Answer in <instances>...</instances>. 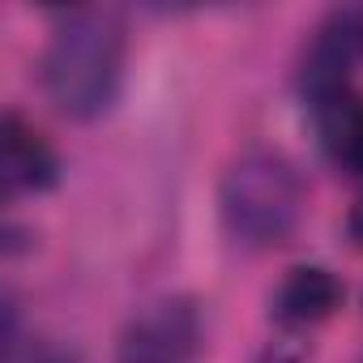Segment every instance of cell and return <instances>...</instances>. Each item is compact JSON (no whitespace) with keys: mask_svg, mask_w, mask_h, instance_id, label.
Segmentation results:
<instances>
[{"mask_svg":"<svg viewBox=\"0 0 363 363\" xmlns=\"http://www.w3.org/2000/svg\"><path fill=\"white\" fill-rule=\"evenodd\" d=\"M128 60V26L120 9L77 5L56 13L39 77L52 107L69 120H99L116 107Z\"/></svg>","mask_w":363,"mask_h":363,"instance_id":"obj_1","label":"cell"},{"mask_svg":"<svg viewBox=\"0 0 363 363\" xmlns=\"http://www.w3.org/2000/svg\"><path fill=\"white\" fill-rule=\"evenodd\" d=\"M308 206V184L291 154L274 145H252L235 154L218 184V214L235 244L278 248L295 235Z\"/></svg>","mask_w":363,"mask_h":363,"instance_id":"obj_2","label":"cell"},{"mask_svg":"<svg viewBox=\"0 0 363 363\" xmlns=\"http://www.w3.org/2000/svg\"><path fill=\"white\" fill-rule=\"evenodd\" d=\"M201 342V303L193 295H158L128 316L116 363H197Z\"/></svg>","mask_w":363,"mask_h":363,"instance_id":"obj_3","label":"cell"},{"mask_svg":"<svg viewBox=\"0 0 363 363\" xmlns=\"http://www.w3.org/2000/svg\"><path fill=\"white\" fill-rule=\"evenodd\" d=\"M56 179H60L56 145L18 111H5V120H0V193H5V201L48 193L56 189Z\"/></svg>","mask_w":363,"mask_h":363,"instance_id":"obj_4","label":"cell"},{"mask_svg":"<svg viewBox=\"0 0 363 363\" xmlns=\"http://www.w3.org/2000/svg\"><path fill=\"white\" fill-rule=\"evenodd\" d=\"M346 299V286L333 269L325 265H295L286 269V278L278 282V291L269 295V316L286 329V333H303L320 320H329Z\"/></svg>","mask_w":363,"mask_h":363,"instance_id":"obj_5","label":"cell"},{"mask_svg":"<svg viewBox=\"0 0 363 363\" xmlns=\"http://www.w3.org/2000/svg\"><path fill=\"white\" fill-rule=\"evenodd\" d=\"M312 120H316L320 150L342 171H350V175L363 179V94L337 90V94L312 103Z\"/></svg>","mask_w":363,"mask_h":363,"instance_id":"obj_6","label":"cell"},{"mask_svg":"<svg viewBox=\"0 0 363 363\" xmlns=\"http://www.w3.org/2000/svg\"><path fill=\"white\" fill-rule=\"evenodd\" d=\"M5 363H82V354L56 337H9L5 342Z\"/></svg>","mask_w":363,"mask_h":363,"instance_id":"obj_7","label":"cell"},{"mask_svg":"<svg viewBox=\"0 0 363 363\" xmlns=\"http://www.w3.org/2000/svg\"><path fill=\"white\" fill-rule=\"evenodd\" d=\"M303 359H308V350H303V342H299V337L269 342V346L257 354V363H303Z\"/></svg>","mask_w":363,"mask_h":363,"instance_id":"obj_8","label":"cell"},{"mask_svg":"<svg viewBox=\"0 0 363 363\" xmlns=\"http://www.w3.org/2000/svg\"><path fill=\"white\" fill-rule=\"evenodd\" d=\"M346 231H350V240L363 248V197L354 201V210H350V218H346Z\"/></svg>","mask_w":363,"mask_h":363,"instance_id":"obj_9","label":"cell"},{"mask_svg":"<svg viewBox=\"0 0 363 363\" xmlns=\"http://www.w3.org/2000/svg\"><path fill=\"white\" fill-rule=\"evenodd\" d=\"M354 35H359V48H363V13H354Z\"/></svg>","mask_w":363,"mask_h":363,"instance_id":"obj_10","label":"cell"}]
</instances>
